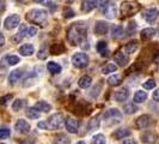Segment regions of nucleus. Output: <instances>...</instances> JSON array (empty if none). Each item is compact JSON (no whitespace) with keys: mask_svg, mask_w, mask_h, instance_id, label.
I'll return each instance as SVG.
<instances>
[{"mask_svg":"<svg viewBox=\"0 0 159 144\" xmlns=\"http://www.w3.org/2000/svg\"><path fill=\"white\" fill-rule=\"evenodd\" d=\"M86 34H88V25L81 22H77L68 28L67 39L71 42V45L77 46L86 40Z\"/></svg>","mask_w":159,"mask_h":144,"instance_id":"nucleus-1","label":"nucleus"},{"mask_svg":"<svg viewBox=\"0 0 159 144\" xmlns=\"http://www.w3.org/2000/svg\"><path fill=\"white\" fill-rule=\"evenodd\" d=\"M26 21L32 24H37L40 26H44L48 21V13L43 8H34L26 13Z\"/></svg>","mask_w":159,"mask_h":144,"instance_id":"nucleus-2","label":"nucleus"},{"mask_svg":"<svg viewBox=\"0 0 159 144\" xmlns=\"http://www.w3.org/2000/svg\"><path fill=\"white\" fill-rule=\"evenodd\" d=\"M65 121L66 120H65V115L62 113H55V114L50 115L46 121L47 130H57V128L62 127Z\"/></svg>","mask_w":159,"mask_h":144,"instance_id":"nucleus-3","label":"nucleus"},{"mask_svg":"<svg viewBox=\"0 0 159 144\" xmlns=\"http://www.w3.org/2000/svg\"><path fill=\"white\" fill-rule=\"evenodd\" d=\"M139 11H140V5L139 4L129 2V1H123L121 4V15H122V17L133 16Z\"/></svg>","mask_w":159,"mask_h":144,"instance_id":"nucleus-4","label":"nucleus"},{"mask_svg":"<svg viewBox=\"0 0 159 144\" xmlns=\"http://www.w3.org/2000/svg\"><path fill=\"white\" fill-rule=\"evenodd\" d=\"M90 63V59L86 53H75L72 56V64L78 69H85Z\"/></svg>","mask_w":159,"mask_h":144,"instance_id":"nucleus-5","label":"nucleus"},{"mask_svg":"<svg viewBox=\"0 0 159 144\" xmlns=\"http://www.w3.org/2000/svg\"><path fill=\"white\" fill-rule=\"evenodd\" d=\"M19 22H20V17L18 16V15H11V16H8L7 18L5 19L4 26H5L6 30H12V29H15L16 26H18Z\"/></svg>","mask_w":159,"mask_h":144,"instance_id":"nucleus-6","label":"nucleus"},{"mask_svg":"<svg viewBox=\"0 0 159 144\" xmlns=\"http://www.w3.org/2000/svg\"><path fill=\"white\" fill-rule=\"evenodd\" d=\"M143 19L147 22V23H153L156 22V19L159 16V10L158 8H147L146 11H143Z\"/></svg>","mask_w":159,"mask_h":144,"instance_id":"nucleus-7","label":"nucleus"},{"mask_svg":"<svg viewBox=\"0 0 159 144\" xmlns=\"http://www.w3.org/2000/svg\"><path fill=\"white\" fill-rule=\"evenodd\" d=\"M65 127L70 133H77L79 130V121L77 119L70 118L65 121Z\"/></svg>","mask_w":159,"mask_h":144,"instance_id":"nucleus-8","label":"nucleus"},{"mask_svg":"<svg viewBox=\"0 0 159 144\" xmlns=\"http://www.w3.org/2000/svg\"><path fill=\"white\" fill-rule=\"evenodd\" d=\"M152 122V118L148 114H143L140 115L138 119H136V127L138 128H146L150 126V124Z\"/></svg>","mask_w":159,"mask_h":144,"instance_id":"nucleus-9","label":"nucleus"},{"mask_svg":"<svg viewBox=\"0 0 159 144\" xmlns=\"http://www.w3.org/2000/svg\"><path fill=\"white\" fill-rule=\"evenodd\" d=\"M15 128H16L19 133H29L30 132V125H29V122L26 120L24 119L17 120Z\"/></svg>","mask_w":159,"mask_h":144,"instance_id":"nucleus-10","label":"nucleus"},{"mask_svg":"<svg viewBox=\"0 0 159 144\" xmlns=\"http://www.w3.org/2000/svg\"><path fill=\"white\" fill-rule=\"evenodd\" d=\"M97 5H98V0H83V2H81V11L85 12V13H89L93 8L97 7Z\"/></svg>","mask_w":159,"mask_h":144,"instance_id":"nucleus-11","label":"nucleus"},{"mask_svg":"<svg viewBox=\"0 0 159 144\" xmlns=\"http://www.w3.org/2000/svg\"><path fill=\"white\" fill-rule=\"evenodd\" d=\"M104 119H105V121L111 120V119H116L117 121H120V120L122 119V114H121V112H120L119 109L111 108V109L107 111V113L104 114Z\"/></svg>","mask_w":159,"mask_h":144,"instance_id":"nucleus-12","label":"nucleus"},{"mask_svg":"<svg viewBox=\"0 0 159 144\" xmlns=\"http://www.w3.org/2000/svg\"><path fill=\"white\" fill-rule=\"evenodd\" d=\"M104 16L109 19H114L116 17V13H117V8H116V5L115 4H108L105 7L103 8Z\"/></svg>","mask_w":159,"mask_h":144,"instance_id":"nucleus-13","label":"nucleus"},{"mask_svg":"<svg viewBox=\"0 0 159 144\" xmlns=\"http://www.w3.org/2000/svg\"><path fill=\"white\" fill-rule=\"evenodd\" d=\"M109 30V25L107 22L103 21H98L95 24V34L96 35H105Z\"/></svg>","mask_w":159,"mask_h":144,"instance_id":"nucleus-14","label":"nucleus"},{"mask_svg":"<svg viewBox=\"0 0 159 144\" xmlns=\"http://www.w3.org/2000/svg\"><path fill=\"white\" fill-rule=\"evenodd\" d=\"M114 97H115L116 101L123 102V101H126L128 97H129V90H128V88L123 87V88H121L120 90H117V91L115 93Z\"/></svg>","mask_w":159,"mask_h":144,"instance_id":"nucleus-15","label":"nucleus"},{"mask_svg":"<svg viewBox=\"0 0 159 144\" xmlns=\"http://www.w3.org/2000/svg\"><path fill=\"white\" fill-rule=\"evenodd\" d=\"M114 60H115V63H117L120 66H125V65L128 63V56L125 52L119 50V52H116V53L114 54Z\"/></svg>","mask_w":159,"mask_h":144,"instance_id":"nucleus-16","label":"nucleus"},{"mask_svg":"<svg viewBox=\"0 0 159 144\" xmlns=\"http://www.w3.org/2000/svg\"><path fill=\"white\" fill-rule=\"evenodd\" d=\"M34 108L36 109V111H39V112H43V113H48L52 111V106L48 103L47 101H39V102H36L35 106H34Z\"/></svg>","mask_w":159,"mask_h":144,"instance_id":"nucleus-17","label":"nucleus"},{"mask_svg":"<svg viewBox=\"0 0 159 144\" xmlns=\"http://www.w3.org/2000/svg\"><path fill=\"white\" fill-rule=\"evenodd\" d=\"M112 138H115V139H123V138H126V137L130 136V131L128 130V128H117V130H115L114 132H112Z\"/></svg>","mask_w":159,"mask_h":144,"instance_id":"nucleus-18","label":"nucleus"},{"mask_svg":"<svg viewBox=\"0 0 159 144\" xmlns=\"http://www.w3.org/2000/svg\"><path fill=\"white\" fill-rule=\"evenodd\" d=\"M154 35H156V29H153V28H145L140 32V37L145 41L151 40Z\"/></svg>","mask_w":159,"mask_h":144,"instance_id":"nucleus-19","label":"nucleus"},{"mask_svg":"<svg viewBox=\"0 0 159 144\" xmlns=\"http://www.w3.org/2000/svg\"><path fill=\"white\" fill-rule=\"evenodd\" d=\"M34 50H35V48H34V46L30 45V43H25V45H23L22 47L19 48V53L24 56L32 55V54H34Z\"/></svg>","mask_w":159,"mask_h":144,"instance_id":"nucleus-20","label":"nucleus"},{"mask_svg":"<svg viewBox=\"0 0 159 144\" xmlns=\"http://www.w3.org/2000/svg\"><path fill=\"white\" fill-rule=\"evenodd\" d=\"M141 141L146 144H154L157 142V135H154L152 132H146L141 136Z\"/></svg>","mask_w":159,"mask_h":144,"instance_id":"nucleus-21","label":"nucleus"},{"mask_svg":"<svg viewBox=\"0 0 159 144\" xmlns=\"http://www.w3.org/2000/svg\"><path fill=\"white\" fill-rule=\"evenodd\" d=\"M125 30L121 25H112L111 26V36L114 39H122Z\"/></svg>","mask_w":159,"mask_h":144,"instance_id":"nucleus-22","label":"nucleus"},{"mask_svg":"<svg viewBox=\"0 0 159 144\" xmlns=\"http://www.w3.org/2000/svg\"><path fill=\"white\" fill-rule=\"evenodd\" d=\"M22 74H23L22 70H13V71L8 74V82H10L11 84H15L16 82H18V80L20 79Z\"/></svg>","mask_w":159,"mask_h":144,"instance_id":"nucleus-23","label":"nucleus"},{"mask_svg":"<svg viewBox=\"0 0 159 144\" xmlns=\"http://www.w3.org/2000/svg\"><path fill=\"white\" fill-rule=\"evenodd\" d=\"M138 47H139L138 41H132L125 46V52H126V54H133L138 50Z\"/></svg>","mask_w":159,"mask_h":144,"instance_id":"nucleus-24","label":"nucleus"},{"mask_svg":"<svg viewBox=\"0 0 159 144\" xmlns=\"http://www.w3.org/2000/svg\"><path fill=\"white\" fill-rule=\"evenodd\" d=\"M146 98H147V94L143 91V90H138L135 94H134V102L135 103H143L146 101Z\"/></svg>","mask_w":159,"mask_h":144,"instance_id":"nucleus-25","label":"nucleus"},{"mask_svg":"<svg viewBox=\"0 0 159 144\" xmlns=\"http://www.w3.org/2000/svg\"><path fill=\"white\" fill-rule=\"evenodd\" d=\"M48 71L53 74H59L61 72V66L57 64V63H54V61H49L47 65Z\"/></svg>","mask_w":159,"mask_h":144,"instance_id":"nucleus-26","label":"nucleus"},{"mask_svg":"<svg viewBox=\"0 0 159 144\" xmlns=\"http://www.w3.org/2000/svg\"><path fill=\"white\" fill-rule=\"evenodd\" d=\"M99 125H101V120H99V117L97 115V117L92 118V119L89 121L88 130L89 131H95V130H97V128L99 127Z\"/></svg>","mask_w":159,"mask_h":144,"instance_id":"nucleus-27","label":"nucleus"},{"mask_svg":"<svg viewBox=\"0 0 159 144\" xmlns=\"http://www.w3.org/2000/svg\"><path fill=\"white\" fill-rule=\"evenodd\" d=\"M78 84H79L80 88L86 89L92 84V78H91L90 76H83L79 79V82H78Z\"/></svg>","mask_w":159,"mask_h":144,"instance_id":"nucleus-28","label":"nucleus"},{"mask_svg":"<svg viewBox=\"0 0 159 144\" xmlns=\"http://www.w3.org/2000/svg\"><path fill=\"white\" fill-rule=\"evenodd\" d=\"M25 32H26V25L22 24L20 28H19V31L16 34V36H13V41L15 42H20L23 40V37L25 36Z\"/></svg>","mask_w":159,"mask_h":144,"instance_id":"nucleus-29","label":"nucleus"},{"mask_svg":"<svg viewBox=\"0 0 159 144\" xmlns=\"http://www.w3.org/2000/svg\"><path fill=\"white\" fill-rule=\"evenodd\" d=\"M97 52L101 55H107V53H108V43L105 41H99L97 43Z\"/></svg>","mask_w":159,"mask_h":144,"instance_id":"nucleus-30","label":"nucleus"},{"mask_svg":"<svg viewBox=\"0 0 159 144\" xmlns=\"http://www.w3.org/2000/svg\"><path fill=\"white\" fill-rule=\"evenodd\" d=\"M121 82H122V78L120 77L119 74H112V76H110L108 78V83L111 87H117V85L121 84Z\"/></svg>","mask_w":159,"mask_h":144,"instance_id":"nucleus-31","label":"nucleus"},{"mask_svg":"<svg viewBox=\"0 0 159 144\" xmlns=\"http://www.w3.org/2000/svg\"><path fill=\"white\" fill-rule=\"evenodd\" d=\"M71 141L70 138L66 136V135H57V136L54 138V144H70Z\"/></svg>","mask_w":159,"mask_h":144,"instance_id":"nucleus-32","label":"nucleus"},{"mask_svg":"<svg viewBox=\"0 0 159 144\" xmlns=\"http://www.w3.org/2000/svg\"><path fill=\"white\" fill-rule=\"evenodd\" d=\"M25 114H26V117H28V118H30V119H37V118L40 117V112H39V111H36L34 107L28 108V109L25 111Z\"/></svg>","mask_w":159,"mask_h":144,"instance_id":"nucleus-33","label":"nucleus"},{"mask_svg":"<svg viewBox=\"0 0 159 144\" xmlns=\"http://www.w3.org/2000/svg\"><path fill=\"white\" fill-rule=\"evenodd\" d=\"M123 111H125L126 114H134V113H136L139 109H138V106H135L134 103H127L123 107Z\"/></svg>","mask_w":159,"mask_h":144,"instance_id":"nucleus-34","label":"nucleus"},{"mask_svg":"<svg viewBox=\"0 0 159 144\" xmlns=\"http://www.w3.org/2000/svg\"><path fill=\"white\" fill-rule=\"evenodd\" d=\"M105 137L102 135V133H99V135H96V136L92 137V139H91V144H105Z\"/></svg>","mask_w":159,"mask_h":144,"instance_id":"nucleus-35","label":"nucleus"},{"mask_svg":"<svg viewBox=\"0 0 159 144\" xmlns=\"http://www.w3.org/2000/svg\"><path fill=\"white\" fill-rule=\"evenodd\" d=\"M116 70H117V66H116V65L108 64L102 69V73H103V74H109V73H111V72H115Z\"/></svg>","mask_w":159,"mask_h":144,"instance_id":"nucleus-36","label":"nucleus"},{"mask_svg":"<svg viewBox=\"0 0 159 144\" xmlns=\"http://www.w3.org/2000/svg\"><path fill=\"white\" fill-rule=\"evenodd\" d=\"M48 53V46L47 45H42L40 48V50H39V53H37V56H39V59H46L47 58V54Z\"/></svg>","mask_w":159,"mask_h":144,"instance_id":"nucleus-37","label":"nucleus"},{"mask_svg":"<svg viewBox=\"0 0 159 144\" xmlns=\"http://www.w3.org/2000/svg\"><path fill=\"white\" fill-rule=\"evenodd\" d=\"M65 50V47L64 45H61V43H56V45H54L53 47H52V54H61L62 52Z\"/></svg>","mask_w":159,"mask_h":144,"instance_id":"nucleus-38","label":"nucleus"},{"mask_svg":"<svg viewBox=\"0 0 159 144\" xmlns=\"http://www.w3.org/2000/svg\"><path fill=\"white\" fill-rule=\"evenodd\" d=\"M23 106H24V101L23 100H20V98H18V100H16V101L12 103V109H13L15 112H18V111L22 109Z\"/></svg>","mask_w":159,"mask_h":144,"instance_id":"nucleus-39","label":"nucleus"},{"mask_svg":"<svg viewBox=\"0 0 159 144\" xmlns=\"http://www.w3.org/2000/svg\"><path fill=\"white\" fill-rule=\"evenodd\" d=\"M6 61H7L8 65H17L20 61V59H19V56L17 55H8L6 58Z\"/></svg>","mask_w":159,"mask_h":144,"instance_id":"nucleus-40","label":"nucleus"},{"mask_svg":"<svg viewBox=\"0 0 159 144\" xmlns=\"http://www.w3.org/2000/svg\"><path fill=\"white\" fill-rule=\"evenodd\" d=\"M10 135H11V132H10L8 127L0 128V139H6V138L10 137Z\"/></svg>","mask_w":159,"mask_h":144,"instance_id":"nucleus-41","label":"nucleus"},{"mask_svg":"<svg viewBox=\"0 0 159 144\" xmlns=\"http://www.w3.org/2000/svg\"><path fill=\"white\" fill-rule=\"evenodd\" d=\"M143 87L145 89H153L154 87H156V80L154 79H147L146 82H143Z\"/></svg>","mask_w":159,"mask_h":144,"instance_id":"nucleus-42","label":"nucleus"},{"mask_svg":"<svg viewBox=\"0 0 159 144\" xmlns=\"http://www.w3.org/2000/svg\"><path fill=\"white\" fill-rule=\"evenodd\" d=\"M12 97H13V96L11 95V94H7V95L1 96V97H0V104H1V106L7 104L8 101H11V100H12Z\"/></svg>","mask_w":159,"mask_h":144,"instance_id":"nucleus-43","label":"nucleus"},{"mask_svg":"<svg viewBox=\"0 0 159 144\" xmlns=\"http://www.w3.org/2000/svg\"><path fill=\"white\" fill-rule=\"evenodd\" d=\"M62 13H64L65 18H72V17L74 16V11H73L71 7H65Z\"/></svg>","mask_w":159,"mask_h":144,"instance_id":"nucleus-44","label":"nucleus"},{"mask_svg":"<svg viewBox=\"0 0 159 144\" xmlns=\"http://www.w3.org/2000/svg\"><path fill=\"white\" fill-rule=\"evenodd\" d=\"M42 4H43L46 7H50V10H52V11H55V10H56L55 6H53L52 0H43V1H42Z\"/></svg>","mask_w":159,"mask_h":144,"instance_id":"nucleus-45","label":"nucleus"},{"mask_svg":"<svg viewBox=\"0 0 159 144\" xmlns=\"http://www.w3.org/2000/svg\"><path fill=\"white\" fill-rule=\"evenodd\" d=\"M37 28L36 26H31V28H29L28 29V36H30V37H32V36H35L36 34H37Z\"/></svg>","mask_w":159,"mask_h":144,"instance_id":"nucleus-46","label":"nucleus"},{"mask_svg":"<svg viewBox=\"0 0 159 144\" xmlns=\"http://www.w3.org/2000/svg\"><path fill=\"white\" fill-rule=\"evenodd\" d=\"M135 28H136V24L135 22H130L129 23V25H128V34H133L134 32V30H135Z\"/></svg>","mask_w":159,"mask_h":144,"instance_id":"nucleus-47","label":"nucleus"},{"mask_svg":"<svg viewBox=\"0 0 159 144\" xmlns=\"http://www.w3.org/2000/svg\"><path fill=\"white\" fill-rule=\"evenodd\" d=\"M152 97H153V100H154V101L159 102V88L156 89V90L153 91V95H152Z\"/></svg>","mask_w":159,"mask_h":144,"instance_id":"nucleus-48","label":"nucleus"},{"mask_svg":"<svg viewBox=\"0 0 159 144\" xmlns=\"http://www.w3.org/2000/svg\"><path fill=\"white\" fill-rule=\"evenodd\" d=\"M120 144H135V141L132 139V138H126V139H123Z\"/></svg>","mask_w":159,"mask_h":144,"instance_id":"nucleus-49","label":"nucleus"},{"mask_svg":"<svg viewBox=\"0 0 159 144\" xmlns=\"http://www.w3.org/2000/svg\"><path fill=\"white\" fill-rule=\"evenodd\" d=\"M39 127L43 128V130H44V128L47 130V124H46V121H40V122H39Z\"/></svg>","mask_w":159,"mask_h":144,"instance_id":"nucleus-50","label":"nucleus"},{"mask_svg":"<svg viewBox=\"0 0 159 144\" xmlns=\"http://www.w3.org/2000/svg\"><path fill=\"white\" fill-rule=\"evenodd\" d=\"M4 45H5V37H4L2 32H0V47L4 46Z\"/></svg>","mask_w":159,"mask_h":144,"instance_id":"nucleus-51","label":"nucleus"},{"mask_svg":"<svg viewBox=\"0 0 159 144\" xmlns=\"http://www.w3.org/2000/svg\"><path fill=\"white\" fill-rule=\"evenodd\" d=\"M20 144H34V142H31V141H28V139H25V141H23V142H20Z\"/></svg>","mask_w":159,"mask_h":144,"instance_id":"nucleus-52","label":"nucleus"},{"mask_svg":"<svg viewBox=\"0 0 159 144\" xmlns=\"http://www.w3.org/2000/svg\"><path fill=\"white\" fill-rule=\"evenodd\" d=\"M154 63H156L157 65H159V53L156 55V58H154Z\"/></svg>","mask_w":159,"mask_h":144,"instance_id":"nucleus-53","label":"nucleus"},{"mask_svg":"<svg viewBox=\"0 0 159 144\" xmlns=\"http://www.w3.org/2000/svg\"><path fill=\"white\" fill-rule=\"evenodd\" d=\"M77 144H86V143H85L84 141H80V142H78V143H77Z\"/></svg>","mask_w":159,"mask_h":144,"instance_id":"nucleus-54","label":"nucleus"},{"mask_svg":"<svg viewBox=\"0 0 159 144\" xmlns=\"http://www.w3.org/2000/svg\"><path fill=\"white\" fill-rule=\"evenodd\" d=\"M32 1H35V2H42L43 0H32Z\"/></svg>","mask_w":159,"mask_h":144,"instance_id":"nucleus-55","label":"nucleus"}]
</instances>
